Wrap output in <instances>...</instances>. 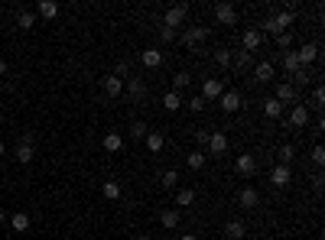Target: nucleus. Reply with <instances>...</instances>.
Listing matches in <instances>:
<instances>
[{
	"mask_svg": "<svg viewBox=\"0 0 325 240\" xmlns=\"http://www.w3.org/2000/svg\"><path fill=\"white\" fill-rule=\"evenodd\" d=\"M186 13H189V4H176V7H169V10L163 13V26H169V30H176V26H182V20H186Z\"/></svg>",
	"mask_w": 325,
	"mask_h": 240,
	"instance_id": "1",
	"label": "nucleus"
},
{
	"mask_svg": "<svg viewBox=\"0 0 325 240\" xmlns=\"http://www.w3.org/2000/svg\"><path fill=\"white\" fill-rule=\"evenodd\" d=\"M208 39V26H189L186 33H182V46L186 49H195L198 42H205Z\"/></svg>",
	"mask_w": 325,
	"mask_h": 240,
	"instance_id": "2",
	"label": "nucleus"
},
{
	"mask_svg": "<svg viewBox=\"0 0 325 240\" xmlns=\"http://www.w3.org/2000/svg\"><path fill=\"white\" fill-rule=\"evenodd\" d=\"M260 42H263V33L257 30V26H251V30H244V36H241V46H244V52H251L254 49H260Z\"/></svg>",
	"mask_w": 325,
	"mask_h": 240,
	"instance_id": "3",
	"label": "nucleus"
},
{
	"mask_svg": "<svg viewBox=\"0 0 325 240\" xmlns=\"http://www.w3.org/2000/svg\"><path fill=\"white\" fill-rule=\"evenodd\" d=\"M215 20L221 26H234V23H238V10H234L231 4H218L215 7Z\"/></svg>",
	"mask_w": 325,
	"mask_h": 240,
	"instance_id": "4",
	"label": "nucleus"
},
{
	"mask_svg": "<svg viewBox=\"0 0 325 240\" xmlns=\"http://www.w3.org/2000/svg\"><path fill=\"white\" fill-rule=\"evenodd\" d=\"M296 59H299V68H306V65H312L315 59H319V42H306V46L296 52Z\"/></svg>",
	"mask_w": 325,
	"mask_h": 240,
	"instance_id": "5",
	"label": "nucleus"
},
{
	"mask_svg": "<svg viewBox=\"0 0 325 240\" xmlns=\"http://www.w3.org/2000/svg\"><path fill=\"white\" fill-rule=\"evenodd\" d=\"M273 78H277L273 62H260V65L254 68V82H257V85H267V82H273Z\"/></svg>",
	"mask_w": 325,
	"mask_h": 240,
	"instance_id": "6",
	"label": "nucleus"
},
{
	"mask_svg": "<svg viewBox=\"0 0 325 240\" xmlns=\"http://www.w3.org/2000/svg\"><path fill=\"white\" fill-rule=\"evenodd\" d=\"M221 94H224V85L218 82V78H205V82H202V97H205V101L221 97Z\"/></svg>",
	"mask_w": 325,
	"mask_h": 240,
	"instance_id": "7",
	"label": "nucleus"
},
{
	"mask_svg": "<svg viewBox=\"0 0 325 240\" xmlns=\"http://www.w3.org/2000/svg\"><path fill=\"white\" fill-rule=\"evenodd\" d=\"M238 201H241V208H247V211H254V208H257V201H260V192L254 189V185H247V189H241V195H238Z\"/></svg>",
	"mask_w": 325,
	"mask_h": 240,
	"instance_id": "8",
	"label": "nucleus"
},
{
	"mask_svg": "<svg viewBox=\"0 0 325 240\" xmlns=\"http://www.w3.org/2000/svg\"><path fill=\"white\" fill-rule=\"evenodd\" d=\"M143 143H146V149H150V153H163V146H166V137L160 130H150L143 137Z\"/></svg>",
	"mask_w": 325,
	"mask_h": 240,
	"instance_id": "9",
	"label": "nucleus"
},
{
	"mask_svg": "<svg viewBox=\"0 0 325 240\" xmlns=\"http://www.w3.org/2000/svg\"><path fill=\"white\" fill-rule=\"evenodd\" d=\"M208 153H212V156L228 153V137H224V133H212V137H208Z\"/></svg>",
	"mask_w": 325,
	"mask_h": 240,
	"instance_id": "10",
	"label": "nucleus"
},
{
	"mask_svg": "<svg viewBox=\"0 0 325 240\" xmlns=\"http://www.w3.org/2000/svg\"><path fill=\"white\" fill-rule=\"evenodd\" d=\"M289 179H293V172H289V166H277L273 172H270V182L277 185V189H286Z\"/></svg>",
	"mask_w": 325,
	"mask_h": 240,
	"instance_id": "11",
	"label": "nucleus"
},
{
	"mask_svg": "<svg viewBox=\"0 0 325 240\" xmlns=\"http://www.w3.org/2000/svg\"><path fill=\"white\" fill-rule=\"evenodd\" d=\"M289 123H293V127H306V123H309V108H306V104H296V108L289 111Z\"/></svg>",
	"mask_w": 325,
	"mask_h": 240,
	"instance_id": "12",
	"label": "nucleus"
},
{
	"mask_svg": "<svg viewBox=\"0 0 325 240\" xmlns=\"http://www.w3.org/2000/svg\"><path fill=\"white\" fill-rule=\"evenodd\" d=\"M36 13L42 16V20H56V16H59V4H56V0H39Z\"/></svg>",
	"mask_w": 325,
	"mask_h": 240,
	"instance_id": "13",
	"label": "nucleus"
},
{
	"mask_svg": "<svg viewBox=\"0 0 325 240\" xmlns=\"http://www.w3.org/2000/svg\"><path fill=\"white\" fill-rule=\"evenodd\" d=\"M218 101H221V108H224L228 114L241 111V94H238V91H224L221 97H218Z\"/></svg>",
	"mask_w": 325,
	"mask_h": 240,
	"instance_id": "14",
	"label": "nucleus"
},
{
	"mask_svg": "<svg viewBox=\"0 0 325 240\" xmlns=\"http://www.w3.org/2000/svg\"><path fill=\"white\" fill-rule=\"evenodd\" d=\"M273 97H277L280 104H289V101H296V88L289 85V82H280V85H277V94H273Z\"/></svg>",
	"mask_w": 325,
	"mask_h": 240,
	"instance_id": "15",
	"label": "nucleus"
},
{
	"mask_svg": "<svg viewBox=\"0 0 325 240\" xmlns=\"http://www.w3.org/2000/svg\"><path fill=\"white\" fill-rule=\"evenodd\" d=\"M234 166H238V172H241V175H254V172H257V159H254L251 153L238 156V163H234Z\"/></svg>",
	"mask_w": 325,
	"mask_h": 240,
	"instance_id": "16",
	"label": "nucleus"
},
{
	"mask_svg": "<svg viewBox=\"0 0 325 240\" xmlns=\"http://www.w3.org/2000/svg\"><path fill=\"white\" fill-rule=\"evenodd\" d=\"M120 91H124V78H117V75L104 78V94H108V97H117Z\"/></svg>",
	"mask_w": 325,
	"mask_h": 240,
	"instance_id": "17",
	"label": "nucleus"
},
{
	"mask_svg": "<svg viewBox=\"0 0 325 240\" xmlns=\"http://www.w3.org/2000/svg\"><path fill=\"white\" fill-rule=\"evenodd\" d=\"M140 62H143L146 68H160L163 65V52L160 49H146V52H140Z\"/></svg>",
	"mask_w": 325,
	"mask_h": 240,
	"instance_id": "18",
	"label": "nucleus"
},
{
	"mask_svg": "<svg viewBox=\"0 0 325 240\" xmlns=\"http://www.w3.org/2000/svg\"><path fill=\"white\" fill-rule=\"evenodd\" d=\"M182 104H186V101H182L179 91H166V94H163V108H166V111H179Z\"/></svg>",
	"mask_w": 325,
	"mask_h": 240,
	"instance_id": "19",
	"label": "nucleus"
},
{
	"mask_svg": "<svg viewBox=\"0 0 325 240\" xmlns=\"http://www.w3.org/2000/svg\"><path fill=\"white\" fill-rule=\"evenodd\" d=\"M104 149H108V153H120V149H124V137H120V133H108V137H104Z\"/></svg>",
	"mask_w": 325,
	"mask_h": 240,
	"instance_id": "20",
	"label": "nucleus"
},
{
	"mask_svg": "<svg viewBox=\"0 0 325 240\" xmlns=\"http://www.w3.org/2000/svg\"><path fill=\"white\" fill-rule=\"evenodd\" d=\"M263 114H267L270 120H277L280 114H283V104H280L277 97H267V101H263Z\"/></svg>",
	"mask_w": 325,
	"mask_h": 240,
	"instance_id": "21",
	"label": "nucleus"
},
{
	"mask_svg": "<svg viewBox=\"0 0 325 240\" xmlns=\"http://www.w3.org/2000/svg\"><path fill=\"white\" fill-rule=\"evenodd\" d=\"M127 94L134 97V101H140V97L146 94V85L140 82V78H130V82H127Z\"/></svg>",
	"mask_w": 325,
	"mask_h": 240,
	"instance_id": "22",
	"label": "nucleus"
},
{
	"mask_svg": "<svg viewBox=\"0 0 325 240\" xmlns=\"http://www.w3.org/2000/svg\"><path fill=\"white\" fill-rule=\"evenodd\" d=\"M179 218H182V215H179V208H166L163 215H160V221H163V227H169V230H172L176 224H179Z\"/></svg>",
	"mask_w": 325,
	"mask_h": 240,
	"instance_id": "23",
	"label": "nucleus"
},
{
	"mask_svg": "<svg viewBox=\"0 0 325 240\" xmlns=\"http://www.w3.org/2000/svg\"><path fill=\"white\" fill-rule=\"evenodd\" d=\"M283 72H286V75H296V72H299V59H296V52H283Z\"/></svg>",
	"mask_w": 325,
	"mask_h": 240,
	"instance_id": "24",
	"label": "nucleus"
},
{
	"mask_svg": "<svg viewBox=\"0 0 325 240\" xmlns=\"http://www.w3.org/2000/svg\"><path fill=\"white\" fill-rule=\"evenodd\" d=\"M192 201H195V192H192V189H179V192H176V208H189Z\"/></svg>",
	"mask_w": 325,
	"mask_h": 240,
	"instance_id": "25",
	"label": "nucleus"
},
{
	"mask_svg": "<svg viewBox=\"0 0 325 240\" xmlns=\"http://www.w3.org/2000/svg\"><path fill=\"white\" fill-rule=\"evenodd\" d=\"M10 224H13V230H30V215H23V211H16V215H10Z\"/></svg>",
	"mask_w": 325,
	"mask_h": 240,
	"instance_id": "26",
	"label": "nucleus"
},
{
	"mask_svg": "<svg viewBox=\"0 0 325 240\" xmlns=\"http://www.w3.org/2000/svg\"><path fill=\"white\" fill-rule=\"evenodd\" d=\"M101 195H104V198H111V201H114V198H120V185L114 182V179H108V182L101 185Z\"/></svg>",
	"mask_w": 325,
	"mask_h": 240,
	"instance_id": "27",
	"label": "nucleus"
},
{
	"mask_svg": "<svg viewBox=\"0 0 325 240\" xmlns=\"http://www.w3.org/2000/svg\"><path fill=\"white\" fill-rule=\"evenodd\" d=\"M224 234L231 237V240H241V237H244V224H241V221H228V224H224Z\"/></svg>",
	"mask_w": 325,
	"mask_h": 240,
	"instance_id": "28",
	"label": "nucleus"
},
{
	"mask_svg": "<svg viewBox=\"0 0 325 240\" xmlns=\"http://www.w3.org/2000/svg\"><path fill=\"white\" fill-rule=\"evenodd\" d=\"M33 156H36V153H33V143H20V146H16V159H20V163H33Z\"/></svg>",
	"mask_w": 325,
	"mask_h": 240,
	"instance_id": "29",
	"label": "nucleus"
},
{
	"mask_svg": "<svg viewBox=\"0 0 325 240\" xmlns=\"http://www.w3.org/2000/svg\"><path fill=\"white\" fill-rule=\"evenodd\" d=\"M176 185H179V172H176V169H166L163 172V189H176Z\"/></svg>",
	"mask_w": 325,
	"mask_h": 240,
	"instance_id": "30",
	"label": "nucleus"
},
{
	"mask_svg": "<svg viewBox=\"0 0 325 240\" xmlns=\"http://www.w3.org/2000/svg\"><path fill=\"white\" fill-rule=\"evenodd\" d=\"M16 23H20V30H33V26H36V16H33L30 10H20V16H16Z\"/></svg>",
	"mask_w": 325,
	"mask_h": 240,
	"instance_id": "31",
	"label": "nucleus"
},
{
	"mask_svg": "<svg viewBox=\"0 0 325 240\" xmlns=\"http://www.w3.org/2000/svg\"><path fill=\"white\" fill-rule=\"evenodd\" d=\"M189 85H192V75L189 72H179V75L172 78V91H182V88H189Z\"/></svg>",
	"mask_w": 325,
	"mask_h": 240,
	"instance_id": "32",
	"label": "nucleus"
},
{
	"mask_svg": "<svg viewBox=\"0 0 325 240\" xmlns=\"http://www.w3.org/2000/svg\"><path fill=\"white\" fill-rule=\"evenodd\" d=\"M309 82H312V78H309V72H306V68H299V72L293 75V82H289V85H293L296 91H299V88H303V85H309Z\"/></svg>",
	"mask_w": 325,
	"mask_h": 240,
	"instance_id": "33",
	"label": "nucleus"
},
{
	"mask_svg": "<svg viewBox=\"0 0 325 240\" xmlns=\"http://www.w3.org/2000/svg\"><path fill=\"white\" fill-rule=\"evenodd\" d=\"M205 153H202V149H195V153H189V169H202V166H205Z\"/></svg>",
	"mask_w": 325,
	"mask_h": 240,
	"instance_id": "34",
	"label": "nucleus"
},
{
	"mask_svg": "<svg viewBox=\"0 0 325 240\" xmlns=\"http://www.w3.org/2000/svg\"><path fill=\"white\" fill-rule=\"evenodd\" d=\"M293 156H296V149L293 146H280V166H289V163H293Z\"/></svg>",
	"mask_w": 325,
	"mask_h": 240,
	"instance_id": "35",
	"label": "nucleus"
},
{
	"mask_svg": "<svg viewBox=\"0 0 325 240\" xmlns=\"http://www.w3.org/2000/svg\"><path fill=\"white\" fill-rule=\"evenodd\" d=\"M146 133H150V127H146V123H143V120H137V123H134V127H130V137H134V140H143V137H146Z\"/></svg>",
	"mask_w": 325,
	"mask_h": 240,
	"instance_id": "36",
	"label": "nucleus"
},
{
	"mask_svg": "<svg viewBox=\"0 0 325 240\" xmlns=\"http://www.w3.org/2000/svg\"><path fill=\"white\" fill-rule=\"evenodd\" d=\"M215 62H218V65H231V62H234V52L218 49V52H215Z\"/></svg>",
	"mask_w": 325,
	"mask_h": 240,
	"instance_id": "37",
	"label": "nucleus"
},
{
	"mask_svg": "<svg viewBox=\"0 0 325 240\" xmlns=\"http://www.w3.org/2000/svg\"><path fill=\"white\" fill-rule=\"evenodd\" d=\"M186 108H189V111H195V114H198L202 108H205V97H202V94H195V97H192V101H186Z\"/></svg>",
	"mask_w": 325,
	"mask_h": 240,
	"instance_id": "38",
	"label": "nucleus"
},
{
	"mask_svg": "<svg viewBox=\"0 0 325 240\" xmlns=\"http://www.w3.org/2000/svg\"><path fill=\"white\" fill-rule=\"evenodd\" d=\"M293 46V36L289 33H277V49H289Z\"/></svg>",
	"mask_w": 325,
	"mask_h": 240,
	"instance_id": "39",
	"label": "nucleus"
},
{
	"mask_svg": "<svg viewBox=\"0 0 325 240\" xmlns=\"http://www.w3.org/2000/svg\"><path fill=\"white\" fill-rule=\"evenodd\" d=\"M322 104H325V91H322V85H319L312 91V108H322Z\"/></svg>",
	"mask_w": 325,
	"mask_h": 240,
	"instance_id": "40",
	"label": "nucleus"
},
{
	"mask_svg": "<svg viewBox=\"0 0 325 240\" xmlns=\"http://www.w3.org/2000/svg\"><path fill=\"white\" fill-rule=\"evenodd\" d=\"M160 39H163V42H176V30H169V26H160Z\"/></svg>",
	"mask_w": 325,
	"mask_h": 240,
	"instance_id": "41",
	"label": "nucleus"
},
{
	"mask_svg": "<svg viewBox=\"0 0 325 240\" xmlns=\"http://www.w3.org/2000/svg\"><path fill=\"white\" fill-rule=\"evenodd\" d=\"M312 163H315V166L325 163V149H322V146H312Z\"/></svg>",
	"mask_w": 325,
	"mask_h": 240,
	"instance_id": "42",
	"label": "nucleus"
},
{
	"mask_svg": "<svg viewBox=\"0 0 325 240\" xmlns=\"http://www.w3.org/2000/svg\"><path fill=\"white\" fill-rule=\"evenodd\" d=\"M208 137H212L208 130H195V140H198V146H208Z\"/></svg>",
	"mask_w": 325,
	"mask_h": 240,
	"instance_id": "43",
	"label": "nucleus"
},
{
	"mask_svg": "<svg viewBox=\"0 0 325 240\" xmlns=\"http://www.w3.org/2000/svg\"><path fill=\"white\" fill-rule=\"evenodd\" d=\"M234 62L244 68V65H251V56H247V52H238V59H234Z\"/></svg>",
	"mask_w": 325,
	"mask_h": 240,
	"instance_id": "44",
	"label": "nucleus"
},
{
	"mask_svg": "<svg viewBox=\"0 0 325 240\" xmlns=\"http://www.w3.org/2000/svg\"><path fill=\"white\" fill-rule=\"evenodd\" d=\"M120 75H130V62H127V59L117 65V78H120Z\"/></svg>",
	"mask_w": 325,
	"mask_h": 240,
	"instance_id": "45",
	"label": "nucleus"
},
{
	"mask_svg": "<svg viewBox=\"0 0 325 240\" xmlns=\"http://www.w3.org/2000/svg\"><path fill=\"white\" fill-rule=\"evenodd\" d=\"M179 240H198V237H195V234H182Z\"/></svg>",
	"mask_w": 325,
	"mask_h": 240,
	"instance_id": "46",
	"label": "nucleus"
},
{
	"mask_svg": "<svg viewBox=\"0 0 325 240\" xmlns=\"http://www.w3.org/2000/svg\"><path fill=\"white\" fill-rule=\"evenodd\" d=\"M0 75H7V62L4 59H0Z\"/></svg>",
	"mask_w": 325,
	"mask_h": 240,
	"instance_id": "47",
	"label": "nucleus"
},
{
	"mask_svg": "<svg viewBox=\"0 0 325 240\" xmlns=\"http://www.w3.org/2000/svg\"><path fill=\"white\" fill-rule=\"evenodd\" d=\"M4 221H10V218H7V211H0V224H4Z\"/></svg>",
	"mask_w": 325,
	"mask_h": 240,
	"instance_id": "48",
	"label": "nucleus"
},
{
	"mask_svg": "<svg viewBox=\"0 0 325 240\" xmlns=\"http://www.w3.org/2000/svg\"><path fill=\"white\" fill-rule=\"evenodd\" d=\"M137 240H153V237H150V234H140V237H137Z\"/></svg>",
	"mask_w": 325,
	"mask_h": 240,
	"instance_id": "49",
	"label": "nucleus"
},
{
	"mask_svg": "<svg viewBox=\"0 0 325 240\" xmlns=\"http://www.w3.org/2000/svg\"><path fill=\"white\" fill-rule=\"evenodd\" d=\"M4 149H7V146H4V140H0V156H4Z\"/></svg>",
	"mask_w": 325,
	"mask_h": 240,
	"instance_id": "50",
	"label": "nucleus"
}]
</instances>
